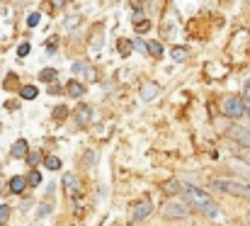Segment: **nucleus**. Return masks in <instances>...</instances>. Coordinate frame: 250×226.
I'll return each mask as SVG.
<instances>
[{
    "instance_id": "nucleus-1",
    "label": "nucleus",
    "mask_w": 250,
    "mask_h": 226,
    "mask_svg": "<svg viewBox=\"0 0 250 226\" xmlns=\"http://www.w3.org/2000/svg\"><path fill=\"white\" fill-rule=\"evenodd\" d=\"M182 195H185L187 202H189L192 207H197V209H202V207H207L209 202H214V200L209 197V192H204V190H199V187H194V185H185V187H182Z\"/></svg>"
},
{
    "instance_id": "nucleus-2",
    "label": "nucleus",
    "mask_w": 250,
    "mask_h": 226,
    "mask_svg": "<svg viewBox=\"0 0 250 226\" xmlns=\"http://www.w3.org/2000/svg\"><path fill=\"white\" fill-rule=\"evenodd\" d=\"M161 214H163V219H172V222H180V219H187L189 217V209L185 207V204H180V202H175V200H170L163 204V209H161Z\"/></svg>"
},
{
    "instance_id": "nucleus-3",
    "label": "nucleus",
    "mask_w": 250,
    "mask_h": 226,
    "mask_svg": "<svg viewBox=\"0 0 250 226\" xmlns=\"http://www.w3.org/2000/svg\"><path fill=\"white\" fill-rule=\"evenodd\" d=\"M224 112H226L231 119H241V117H246V102H243V97H238V95L226 97V100H224Z\"/></svg>"
},
{
    "instance_id": "nucleus-4",
    "label": "nucleus",
    "mask_w": 250,
    "mask_h": 226,
    "mask_svg": "<svg viewBox=\"0 0 250 226\" xmlns=\"http://www.w3.org/2000/svg\"><path fill=\"white\" fill-rule=\"evenodd\" d=\"M151 212H153V202H151V200H141V202H136V207H134V212H131V222L139 224V222L148 219Z\"/></svg>"
},
{
    "instance_id": "nucleus-5",
    "label": "nucleus",
    "mask_w": 250,
    "mask_h": 226,
    "mask_svg": "<svg viewBox=\"0 0 250 226\" xmlns=\"http://www.w3.org/2000/svg\"><path fill=\"white\" fill-rule=\"evenodd\" d=\"M161 95V85L158 83H144L141 85V100L144 102H151V100H156Z\"/></svg>"
},
{
    "instance_id": "nucleus-6",
    "label": "nucleus",
    "mask_w": 250,
    "mask_h": 226,
    "mask_svg": "<svg viewBox=\"0 0 250 226\" xmlns=\"http://www.w3.org/2000/svg\"><path fill=\"white\" fill-rule=\"evenodd\" d=\"M71 71H73V75H81L85 80H92V78H95V71L87 66V61H76V64L71 66Z\"/></svg>"
},
{
    "instance_id": "nucleus-7",
    "label": "nucleus",
    "mask_w": 250,
    "mask_h": 226,
    "mask_svg": "<svg viewBox=\"0 0 250 226\" xmlns=\"http://www.w3.org/2000/svg\"><path fill=\"white\" fill-rule=\"evenodd\" d=\"M66 92H68L71 97H76V100H78V97H83L85 95V85L78 80V78H71V80H68V85H66Z\"/></svg>"
},
{
    "instance_id": "nucleus-8",
    "label": "nucleus",
    "mask_w": 250,
    "mask_h": 226,
    "mask_svg": "<svg viewBox=\"0 0 250 226\" xmlns=\"http://www.w3.org/2000/svg\"><path fill=\"white\" fill-rule=\"evenodd\" d=\"M231 136H233L238 144H243V146H248V149H250V129H243V127H233V129H231Z\"/></svg>"
},
{
    "instance_id": "nucleus-9",
    "label": "nucleus",
    "mask_w": 250,
    "mask_h": 226,
    "mask_svg": "<svg viewBox=\"0 0 250 226\" xmlns=\"http://www.w3.org/2000/svg\"><path fill=\"white\" fill-rule=\"evenodd\" d=\"M10 153H12V158H27V153H29V146H27V141H24V139H17V141L12 144Z\"/></svg>"
},
{
    "instance_id": "nucleus-10",
    "label": "nucleus",
    "mask_w": 250,
    "mask_h": 226,
    "mask_svg": "<svg viewBox=\"0 0 250 226\" xmlns=\"http://www.w3.org/2000/svg\"><path fill=\"white\" fill-rule=\"evenodd\" d=\"M76 119H78V124L85 127L90 119H92V107H87V105H78V110H76Z\"/></svg>"
},
{
    "instance_id": "nucleus-11",
    "label": "nucleus",
    "mask_w": 250,
    "mask_h": 226,
    "mask_svg": "<svg viewBox=\"0 0 250 226\" xmlns=\"http://www.w3.org/2000/svg\"><path fill=\"white\" fill-rule=\"evenodd\" d=\"M146 54H151L153 59H161V56H163V44L156 42V39H148V42H146Z\"/></svg>"
},
{
    "instance_id": "nucleus-12",
    "label": "nucleus",
    "mask_w": 250,
    "mask_h": 226,
    "mask_svg": "<svg viewBox=\"0 0 250 226\" xmlns=\"http://www.w3.org/2000/svg\"><path fill=\"white\" fill-rule=\"evenodd\" d=\"M63 185H66V192L73 197L76 192H78V178L73 175V173H68V175H63Z\"/></svg>"
},
{
    "instance_id": "nucleus-13",
    "label": "nucleus",
    "mask_w": 250,
    "mask_h": 226,
    "mask_svg": "<svg viewBox=\"0 0 250 226\" xmlns=\"http://www.w3.org/2000/svg\"><path fill=\"white\" fill-rule=\"evenodd\" d=\"M24 187H27V178H22V175H15V178L10 180V192L20 195V192H24Z\"/></svg>"
},
{
    "instance_id": "nucleus-14",
    "label": "nucleus",
    "mask_w": 250,
    "mask_h": 226,
    "mask_svg": "<svg viewBox=\"0 0 250 226\" xmlns=\"http://www.w3.org/2000/svg\"><path fill=\"white\" fill-rule=\"evenodd\" d=\"M161 187H163L166 195H180V192H182V185H180L177 180H167V182H163Z\"/></svg>"
},
{
    "instance_id": "nucleus-15",
    "label": "nucleus",
    "mask_w": 250,
    "mask_h": 226,
    "mask_svg": "<svg viewBox=\"0 0 250 226\" xmlns=\"http://www.w3.org/2000/svg\"><path fill=\"white\" fill-rule=\"evenodd\" d=\"M187 54H189V51H187L185 46H172V49H170V59H172V61H177V64H180V61H185V59H187Z\"/></svg>"
},
{
    "instance_id": "nucleus-16",
    "label": "nucleus",
    "mask_w": 250,
    "mask_h": 226,
    "mask_svg": "<svg viewBox=\"0 0 250 226\" xmlns=\"http://www.w3.org/2000/svg\"><path fill=\"white\" fill-rule=\"evenodd\" d=\"M199 212H202V214H207V217H211V219H219V217H221V209H219L214 202H209V204H207V207H202Z\"/></svg>"
},
{
    "instance_id": "nucleus-17",
    "label": "nucleus",
    "mask_w": 250,
    "mask_h": 226,
    "mask_svg": "<svg viewBox=\"0 0 250 226\" xmlns=\"http://www.w3.org/2000/svg\"><path fill=\"white\" fill-rule=\"evenodd\" d=\"M20 95H22V100H34V97L39 95V90H37L34 85H24V88L20 90Z\"/></svg>"
},
{
    "instance_id": "nucleus-18",
    "label": "nucleus",
    "mask_w": 250,
    "mask_h": 226,
    "mask_svg": "<svg viewBox=\"0 0 250 226\" xmlns=\"http://www.w3.org/2000/svg\"><path fill=\"white\" fill-rule=\"evenodd\" d=\"M56 78H59L56 68H44V71L39 73V80H44V83H54Z\"/></svg>"
},
{
    "instance_id": "nucleus-19",
    "label": "nucleus",
    "mask_w": 250,
    "mask_h": 226,
    "mask_svg": "<svg viewBox=\"0 0 250 226\" xmlns=\"http://www.w3.org/2000/svg\"><path fill=\"white\" fill-rule=\"evenodd\" d=\"M44 165H46L49 170H59V168H61V158H56V156H46V158H44Z\"/></svg>"
},
{
    "instance_id": "nucleus-20",
    "label": "nucleus",
    "mask_w": 250,
    "mask_h": 226,
    "mask_svg": "<svg viewBox=\"0 0 250 226\" xmlns=\"http://www.w3.org/2000/svg\"><path fill=\"white\" fill-rule=\"evenodd\" d=\"M27 185L39 187V185H42V173H39V170H32V173L27 175Z\"/></svg>"
},
{
    "instance_id": "nucleus-21",
    "label": "nucleus",
    "mask_w": 250,
    "mask_h": 226,
    "mask_svg": "<svg viewBox=\"0 0 250 226\" xmlns=\"http://www.w3.org/2000/svg\"><path fill=\"white\" fill-rule=\"evenodd\" d=\"M7 219H10V207L7 204H0V226L7 224Z\"/></svg>"
},
{
    "instance_id": "nucleus-22",
    "label": "nucleus",
    "mask_w": 250,
    "mask_h": 226,
    "mask_svg": "<svg viewBox=\"0 0 250 226\" xmlns=\"http://www.w3.org/2000/svg\"><path fill=\"white\" fill-rule=\"evenodd\" d=\"M24 160H27V163H29V165L34 168V165H37V163L42 160V153H37V151H34V153H27V158H24Z\"/></svg>"
},
{
    "instance_id": "nucleus-23",
    "label": "nucleus",
    "mask_w": 250,
    "mask_h": 226,
    "mask_svg": "<svg viewBox=\"0 0 250 226\" xmlns=\"http://www.w3.org/2000/svg\"><path fill=\"white\" fill-rule=\"evenodd\" d=\"M119 51H122V56H126V54L131 51V42H129V39H122V42H119Z\"/></svg>"
},
{
    "instance_id": "nucleus-24",
    "label": "nucleus",
    "mask_w": 250,
    "mask_h": 226,
    "mask_svg": "<svg viewBox=\"0 0 250 226\" xmlns=\"http://www.w3.org/2000/svg\"><path fill=\"white\" fill-rule=\"evenodd\" d=\"M51 212H54V204H42L39 212H37V217H49Z\"/></svg>"
},
{
    "instance_id": "nucleus-25",
    "label": "nucleus",
    "mask_w": 250,
    "mask_h": 226,
    "mask_svg": "<svg viewBox=\"0 0 250 226\" xmlns=\"http://www.w3.org/2000/svg\"><path fill=\"white\" fill-rule=\"evenodd\" d=\"M243 102H246V107H250V78L243 85Z\"/></svg>"
},
{
    "instance_id": "nucleus-26",
    "label": "nucleus",
    "mask_w": 250,
    "mask_h": 226,
    "mask_svg": "<svg viewBox=\"0 0 250 226\" xmlns=\"http://www.w3.org/2000/svg\"><path fill=\"white\" fill-rule=\"evenodd\" d=\"M39 20H42V15H39V12H32V15L27 17V24H29V27H37Z\"/></svg>"
},
{
    "instance_id": "nucleus-27",
    "label": "nucleus",
    "mask_w": 250,
    "mask_h": 226,
    "mask_svg": "<svg viewBox=\"0 0 250 226\" xmlns=\"http://www.w3.org/2000/svg\"><path fill=\"white\" fill-rule=\"evenodd\" d=\"M78 22H81V17H78V15H73V17H66V27H68V29L78 27Z\"/></svg>"
},
{
    "instance_id": "nucleus-28",
    "label": "nucleus",
    "mask_w": 250,
    "mask_h": 226,
    "mask_svg": "<svg viewBox=\"0 0 250 226\" xmlns=\"http://www.w3.org/2000/svg\"><path fill=\"white\" fill-rule=\"evenodd\" d=\"M66 114H68V110H66V107H56V110H54V117H56L59 122H63V117H66Z\"/></svg>"
},
{
    "instance_id": "nucleus-29",
    "label": "nucleus",
    "mask_w": 250,
    "mask_h": 226,
    "mask_svg": "<svg viewBox=\"0 0 250 226\" xmlns=\"http://www.w3.org/2000/svg\"><path fill=\"white\" fill-rule=\"evenodd\" d=\"M131 49H136V51H146V44H144V39H134V42H131Z\"/></svg>"
},
{
    "instance_id": "nucleus-30",
    "label": "nucleus",
    "mask_w": 250,
    "mask_h": 226,
    "mask_svg": "<svg viewBox=\"0 0 250 226\" xmlns=\"http://www.w3.org/2000/svg\"><path fill=\"white\" fill-rule=\"evenodd\" d=\"M29 54V44H20V49H17V56H27Z\"/></svg>"
},
{
    "instance_id": "nucleus-31",
    "label": "nucleus",
    "mask_w": 250,
    "mask_h": 226,
    "mask_svg": "<svg viewBox=\"0 0 250 226\" xmlns=\"http://www.w3.org/2000/svg\"><path fill=\"white\" fill-rule=\"evenodd\" d=\"M146 29H148V22H146V20H141V22L136 24V32H146Z\"/></svg>"
},
{
    "instance_id": "nucleus-32",
    "label": "nucleus",
    "mask_w": 250,
    "mask_h": 226,
    "mask_svg": "<svg viewBox=\"0 0 250 226\" xmlns=\"http://www.w3.org/2000/svg\"><path fill=\"white\" fill-rule=\"evenodd\" d=\"M241 160H243L246 165H250V149H248V151H243V156H241Z\"/></svg>"
},
{
    "instance_id": "nucleus-33",
    "label": "nucleus",
    "mask_w": 250,
    "mask_h": 226,
    "mask_svg": "<svg viewBox=\"0 0 250 226\" xmlns=\"http://www.w3.org/2000/svg\"><path fill=\"white\" fill-rule=\"evenodd\" d=\"M63 2H66V0H54V5H56V7H63Z\"/></svg>"
},
{
    "instance_id": "nucleus-34",
    "label": "nucleus",
    "mask_w": 250,
    "mask_h": 226,
    "mask_svg": "<svg viewBox=\"0 0 250 226\" xmlns=\"http://www.w3.org/2000/svg\"><path fill=\"white\" fill-rule=\"evenodd\" d=\"M246 219H248V222H250V209H248V214H246Z\"/></svg>"
}]
</instances>
